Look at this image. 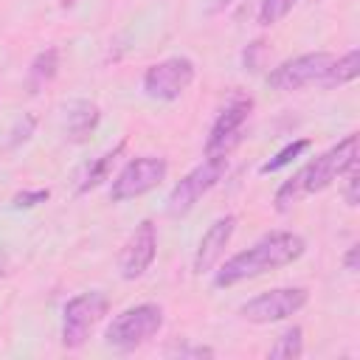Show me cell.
Here are the masks:
<instances>
[{
  "instance_id": "obj_1",
  "label": "cell",
  "mask_w": 360,
  "mask_h": 360,
  "mask_svg": "<svg viewBox=\"0 0 360 360\" xmlns=\"http://www.w3.org/2000/svg\"><path fill=\"white\" fill-rule=\"evenodd\" d=\"M307 250L304 236L292 233V231H273L267 236H262L259 242H253L248 250H239L236 256H231L214 276V287H233L239 281L264 276L270 270L287 267L292 264L301 253Z\"/></svg>"
},
{
  "instance_id": "obj_2",
  "label": "cell",
  "mask_w": 360,
  "mask_h": 360,
  "mask_svg": "<svg viewBox=\"0 0 360 360\" xmlns=\"http://www.w3.org/2000/svg\"><path fill=\"white\" fill-rule=\"evenodd\" d=\"M352 163H357V135H346L343 141H338L332 149H326L323 155L312 158L309 163H304L290 180H284L273 197L276 211H287L292 208L301 197H309L315 191H323L326 186H332Z\"/></svg>"
},
{
  "instance_id": "obj_3",
  "label": "cell",
  "mask_w": 360,
  "mask_h": 360,
  "mask_svg": "<svg viewBox=\"0 0 360 360\" xmlns=\"http://www.w3.org/2000/svg\"><path fill=\"white\" fill-rule=\"evenodd\" d=\"M163 326V307L160 304H138L124 309L112 318V323L104 332L107 346L118 352H129L141 343H146L152 335H158Z\"/></svg>"
},
{
  "instance_id": "obj_4",
  "label": "cell",
  "mask_w": 360,
  "mask_h": 360,
  "mask_svg": "<svg viewBox=\"0 0 360 360\" xmlns=\"http://www.w3.org/2000/svg\"><path fill=\"white\" fill-rule=\"evenodd\" d=\"M110 301L101 290H87L73 295L65 309H62V346L65 349H79L96 329V323L107 315Z\"/></svg>"
},
{
  "instance_id": "obj_5",
  "label": "cell",
  "mask_w": 360,
  "mask_h": 360,
  "mask_svg": "<svg viewBox=\"0 0 360 360\" xmlns=\"http://www.w3.org/2000/svg\"><path fill=\"white\" fill-rule=\"evenodd\" d=\"M225 169H228V158H205V160H202L200 166H194L183 180L174 183V188H172L169 197H166V211H169L172 217L188 214V211L197 205V200H200L202 194H208V191L222 180Z\"/></svg>"
},
{
  "instance_id": "obj_6",
  "label": "cell",
  "mask_w": 360,
  "mask_h": 360,
  "mask_svg": "<svg viewBox=\"0 0 360 360\" xmlns=\"http://www.w3.org/2000/svg\"><path fill=\"white\" fill-rule=\"evenodd\" d=\"M332 59L335 56L326 51L292 56L267 73V87H273L278 93H292V90L309 87V84H323V76H326Z\"/></svg>"
},
{
  "instance_id": "obj_7",
  "label": "cell",
  "mask_w": 360,
  "mask_h": 360,
  "mask_svg": "<svg viewBox=\"0 0 360 360\" xmlns=\"http://www.w3.org/2000/svg\"><path fill=\"white\" fill-rule=\"evenodd\" d=\"M169 163L163 158L155 155H143V158H132L112 180L110 186V200L112 202H124V200H135L152 188H158L166 180Z\"/></svg>"
},
{
  "instance_id": "obj_8",
  "label": "cell",
  "mask_w": 360,
  "mask_h": 360,
  "mask_svg": "<svg viewBox=\"0 0 360 360\" xmlns=\"http://www.w3.org/2000/svg\"><path fill=\"white\" fill-rule=\"evenodd\" d=\"M194 62L188 56H169L163 62H155L143 73V93L158 101H174L180 98L191 82H194Z\"/></svg>"
},
{
  "instance_id": "obj_9",
  "label": "cell",
  "mask_w": 360,
  "mask_h": 360,
  "mask_svg": "<svg viewBox=\"0 0 360 360\" xmlns=\"http://www.w3.org/2000/svg\"><path fill=\"white\" fill-rule=\"evenodd\" d=\"M307 298L309 295L304 287H276V290H267V292L245 301L239 307V315L250 323H276V321H287L290 315L304 309Z\"/></svg>"
},
{
  "instance_id": "obj_10",
  "label": "cell",
  "mask_w": 360,
  "mask_h": 360,
  "mask_svg": "<svg viewBox=\"0 0 360 360\" xmlns=\"http://www.w3.org/2000/svg\"><path fill=\"white\" fill-rule=\"evenodd\" d=\"M253 110V98L250 96H233L225 110L217 115L208 141H205V158H228L231 149L242 141V127L248 121Z\"/></svg>"
},
{
  "instance_id": "obj_11",
  "label": "cell",
  "mask_w": 360,
  "mask_h": 360,
  "mask_svg": "<svg viewBox=\"0 0 360 360\" xmlns=\"http://www.w3.org/2000/svg\"><path fill=\"white\" fill-rule=\"evenodd\" d=\"M155 253H158V233H155V225L152 219H143L132 236L127 239L124 250H121V259H118V267H121V276L127 281L132 278H141L152 262H155Z\"/></svg>"
},
{
  "instance_id": "obj_12",
  "label": "cell",
  "mask_w": 360,
  "mask_h": 360,
  "mask_svg": "<svg viewBox=\"0 0 360 360\" xmlns=\"http://www.w3.org/2000/svg\"><path fill=\"white\" fill-rule=\"evenodd\" d=\"M233 231H236V217H233V214H225V217H219V219L202 233V239H200V245H197V253H194V270H197V273H205V270H211V267L217 264V259L225 253V248H228Z\"/></svg>"
},
{
  "instance_id": "obj_13",
  "label": "cell",
  "mask_w": 360,
  "mask_h": 360,
  "mask_svg": "<svg viewBox=\"0 0 360 360\" xmlns=\"http://www.w3.org/2000/svg\"><path fill=\"white\" fill-rule=\"evenodd\" d=\"M98 118H101V112H98V107L93 101H87V98L70 101L65 107V132H68V141H73V143L87 141V135L96 129Z\"/></svg>"
},
{
  "instance_id": "obj_14",
  "label": "cell",
  "mask_w": 360,
  "mask_h": 360,
  "mask_svg": "<svg viewBox=\"0 0 360 360\" xmlns=\"http://www.w3.org/2000/svg\"><path fill=\"white\" fill-rule=\"evenodd\" d=\"M59 70V51L56 48H45L34 56L31 68H28V90L37 93L39 87H45Z\"/></svg>"
},
{
  "instance_id": "obj_15",
  "label": "cell",
  "mask_w": 360,
  "mask_h": 360,
  "mask_svg": "<svg viewBox=\"0 0 360 360\" xmlns=\"http://www.w3.org/2000/svg\"><path fill=\"white\" fill-rule=\"evenodd\" d=\"M127 149V141H121L118 146H112L110 152H104L101 158H96L90 166H87V172H84V177H82V183H79V194H87L90 188H96L98 183H104L107 180V174H110V169H112V163L118 160V155Z\"/></svg>"
},
{
  "instance_id": "obj_16",
  "label": "cell",
  "mask_w": 360,
  "mask_h": 360,
  "mask_svg": "<svg viewBox=\"0 0 360 360\" xmlns=\"http://www.w3.org/2000/svg\"><path fill=\"white\" fill-rule=\"evenodd\" d=\"M360 73V51L352 48L349 53H343L340 59H332L326 76H323V87H335V84H346L354 82Z\"/></svg>"
},
{
  "instance_id": "obj_17",
  "label": "cell",
  "mask_w": 360,
  "mask_h": 360,
  "mask_svg": "<svg viewBox=\"0 0 360 360\" xmlns=\"http://www.w3.org/2000/svg\"><path fill=\"white\" fill-rule=\"evenodd\" d=\"M304 354V332L301 326H290L287 332L278 335V340L270 349L273 360H298Z\"/></svg>"
},
{
  "instance_id": "obj_18",
  "label": "cell",
  "mask_w": 360,
  "mask_h": 360,
  "mask_svg": "<svg viewBox=\"0 0 360 360\" xmlns=\"http://www.w3.org/2000/svg\"><path fill=\"white\" fill-rule=\"evenodd\" d=\"M309 146H312V141H309V138H298V141L287 143L284 149H278V152H276V155H273L270 160H264V163L259 166V172H262V174H273V172L284 169L287 163H292V160H295V158H298L301 152H307Z\"/></svg>"
},
{
  "instance_id": "obj_19",
  "label": "cell",
  "mask_w": 360,
  "mask_h": 360,
  "mask_svg": "<svg viewBox=\"0 0 360 360\" xmlns=\"http://www.w3.org/2000/svg\"><path fill=\"white\" fill-rule=\"evenodd\" d=\"M295 6H298V0H262V6H259V25L281 22Z\"/></svg>"
},
{
  "instance_id": "obj_20",
  "label": "cell",
  "mask_w": 360,
  "mask_h": 360,
  "mask_svg": "<svg viewBox=\"0 0 360 360\" xmlns=\"http://www.w3.org/2000/svg\"><path fill=\"white\" fill-rule=\"evenodd\" d=\"M34 127H37V118H34V115H22V118H20V121L11 127V132H8V141H6V149H14V146L25 143V141L31 138Z\"/></svg>"
},
{
  "instance_id": "obj_21",
  "label": "cell",
  "mask_w": 360,
  "mask_h": 360,
  "mask_svg": "<svg viewBox=\"0 0 360 360\" xmlns=\"http://www.w3.org/2000/svg\"><path fill=\"white\" fill-rule=\"evenodd\" d=\"M51 197V191L48 188H34V191H20L17 197H14V208H34V205H39V202H45Z\"/></svg>"
},
{
  "instance_id": "obj_22",
  "label": "cell",
  "mask_w": 360,
  "mask_h": 360,
  "mask_svg": "<svg viewBox=\"0 0 360 360\" xmlns=\"http://www.w3.org/2000/svg\"><path fill=\"white\" fill-rule=\"evenodd\" d=\"M343 174H346V205H349V208H357V202H360V197H357V183H360V177H357V163H352Z\"/></svg>"
},
{
  "instance_id": "obj_23",
  "label": "cell",
  "mask_w": 360,
  "mask_h": 360,
  "mask_svg": "<svg viewBox=\"0 0 360 360\" xmlns=\"http://www.w3.org/2000/svg\"><path fill=\"white\" fill-rule=\"evenodd\" d=\"M357 253H360V248L352 245V248L346 250V256H343V264H346L349 273H357V270H360V267H357Z\"/></svg>"
},
{
  "instance_id": "obj_24",
  "label": "cell",
  "mask_w": 360,
  "mask_h": 360,
  "mask_svg": "<svg viewBox=\"0 0 360 360\" xmlns=\"http://www.w3.org/2000/svg\"><path fill=\"white\" fill-rule=\"evenodd\" d=\"M3 270H6V250H0V276H3Z\"/></svg>"
},
{
  "instance_id": "obj_25",
  "label": "cell",
  "mask_w": 360,
  "mask_h": 360,
  "mask_svg": "<svg viewBox=\"0 0 360 360\" xmlns=\"http://www.w3.org/2000/svg\"><path fill=\"white\" fill-rule=\"evenodd\" d=\"M228 3H233V0H217V8H222V6H228Z\"/></svg>"
}]
</instances>
